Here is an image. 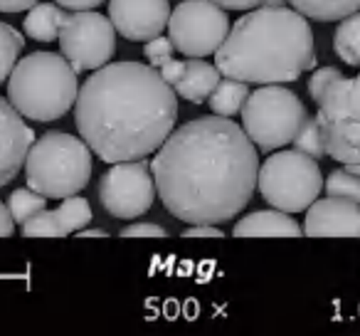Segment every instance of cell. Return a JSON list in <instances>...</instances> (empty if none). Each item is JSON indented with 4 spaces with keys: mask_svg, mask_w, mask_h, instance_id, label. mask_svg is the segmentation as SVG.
Wrapping results in <instances>:
<instances>
[{
    "mask_svg": "<svg viewBox=\"0 0 360 336\" xmlns=\"http://www.w3.org/2000/svg\"><path fill=\"white\" fill-rule=\"evenodd\" d=\"M286 3L309 20L319 23L343 20L360 11V0H286Z\"/></svg>",
    "mask_w": 360,
    "mask_h": 336,
    "instance_id": "cell-19",
    "label": "cell"
},
{
    "mask_svg": "<svg viewBox=\"0 0 360 336\" xmlns=\"http://www.w3.org/2000/svg\"><path fill=\"white\" fill-rule=\"evenodd\" d=\"M215 3L225 11H252V8L264 6V0H215Z\"/></svg>",
    "mask_w": 360,
    "mask_h": 336,
    "instance_id": "cell-30",
    "label": "cell"
},
{
    "mask_svg": "<svg viewBox=\"0 0 360 336\" xmlns=\"http://www.w3.org/2000/svg\"><path fill=\"white\" fill-rule=\"evenodd\" d=\"M79 97L77 70L65 55L32 52L13 67L8 77V99L25 119H62Z\"/></svg>",
    "mask_w": 360,
    "mask_h": 336,
    "instance_id": "cell-4",
    "label": "cell"
},
{
    "mask_svg": "<svg viewBox=\"0 0 360 336\" xmlns=\"http://www.w3.org/2000/svg\"><path fill=\"white\" fill-rule=\"evenodd\" d=\"M222 72L217 70V65H210L202 57H191L186 62V70L178 77V82L173 85L175 94L183 99L193 101V104H202L210 99L212 89L217 87V82L222 80Z\"/></svg>",
    "mask_w": 360,
    "mask_h": 336,
    "instance_id": "cell-17",
    "label": "cell"
},
{
    "mask_svg": "<svg viewBox=\"0 0 360 336\" xmlns=\"http://www.w3.org/2000/svg\"><path fill=\"white\" fill-rule=\"evenodd\" d=\"M262 198L271 208L284 213H304L319 193L323 191V176L309 154L301 151H276L274 156L259 166V181H257Z\"/></svg>",
    "mask_w": 360,
    "mask_h": 336,
    "instance_id": "cell-7",
    "label": "cell"
},
{
    "mask_svg": "<svg viewBox=\"0 0 360 336\" xmlns=\"http://www.w3.org/2000/svg\"><path fill=\"white\" fill-rule=\"evenodd\" d=\"M333 50L345 65L360 67V11L338 23L333 35Z\"/></svg>",
    "mask_w": 360,
    "mask_h": 336,
    "instance_id": "cell-21",
    "label": "cell"
},
{
    "mask_svg": "<svg viewBox=\"0 0 360 336\" xmlns=\"http://www.w3.org/2000/svg\"><path fill=\"white\" fill-rule=\"evenodd\" d=\"M183 237H222V230L215 225H193L183 232Z\"/></svg>",
    "mask_w": 360,
    "mask_h": 336,
    "instance_id": "cell-33",
    "label": "cell"
},
{
    "mask_svg": "<svg viewBox=\"0 0 360 336\" xmlns=\"http://www.w3.org/2000/svg\"><path fill=\"white\" fill-rule=\"evenodd\" d=\"M8 208H11L13 220H15L18 225H22V223H27L32 216H37L42 208H47V196L32 191L30 186L18 188V191H13L11 198H8Z\"/></svg>",
    "mask_w": 360,
    "mask_h": 336,
    "instance_id": "cell-22",
    "label": "cell"
},
{
    "mask_svg": "<svg viewBox=\"0 0 360 336\" xmlns=\"http://www.w3.org/2000/svg\"><path fill=\"white\" fill-rule=\"evenodd\" d=\"M77 237H106L104 230H79Z\"/></svg>",
    "mask_w": 360,
    "mask_h": 336,
    "instance_id": "cell-35",
    "label": "cell"
},
{
    "mask_svg": "<svg viewBox=\"0 0 360 336\" xmlns=\"http://www.w3.org/2000/svg\"><path fill=\"white\" fill-rule=\"evenodd\" d=\"M250 87H247V82H240V80H232V77H225V80L217 82V87L212 89L210 94V109L212 114L217 116H235L242 111V106H245L247 97H250Z\"/></svg>",
    "mask_w": 360,
    "mask_h": 336,
    "instance_id": "cell-20",
    "label": "cell"
},
{
    "mask_svg": "<svg viewBox=\"0 0 360 336\" xmlns=\"http://www.w3.org/2000/svg\"><path fill=\"white\" fill-rule=\"evenodd\" d=\"M235 237H299L304 235V228L291 218V213H284L279 208L274 211H257L245 216L235 228Z\"/></svg>",
    "mask_w": 360,
    "mask_h": 336,
    "instance_id": "cell-16",
    "label": "cell"
},
{
    "mask_svg": "<svg viewBox=\"0 0 360 336\" xmlns=\"http://www.w3.org/2000/svg\"><path fill=\"white\" fill-rule=\"evenodd\" d=\"M225 77L247 85H286L316 67L309 18L294 8L259 6L230 27L215 52Z\"/></svg>",
    "mask_w": 360,
    "mask_h": 336,
    "instance_id": "cell-3",
    "label": "cell"
},
{
    "mask_svg": "<svg viewBox=\"0 0 360 336\" xmlns=\"http://www.w3.org/2000/svg\"><path fill=\"white\" fill-rule=\"evenodd\" d=\"M40 0H0V13H20L30 11L32 6H37Z\"/></svg>",
    "mask_w": 360,
    "mask_h": 336,
    "instance_id": "cell-31",
    "label": "cell"
},
{
    "mask_svg": "<svg viewBox=\"0 0 360 336\" xmlns=\"http://www.w3.org/2000/svg\"><path fill=\"white\" fill-rule=\"evenodd\" d=\"M25 47V37L8 23H0V82L11 77L13 67L18 65V55Z\"/></svg>",
    "mask_w": 360,
    "mask_h": 336,
    "instance_id": "cell-23",
    "label": "cell"
},
{
    "mask_svg": "<svg viewBox=\"0 0 360 336\" xmlns=\"http://www.w3.org/2000/svg\"><path fill=\"white\" fill-rule=\"evenodd\" d=\"M242 129L257 149L274 151L291 144L306 121V106L291 89L281 85H262L242 106Z\"/></svg>",
    "mask_w": 360,
    "mask_h": 336,
    "instance_id": "cell-6",
    "label": "cell"
},
{
    "mask_svg": "<svg viewBox=\"0 0 360 336\" xmlns=\"http://www.w3.org/2000/svg\"><path fill=\"white\" fill-rule=\"evenodd\" d=\"M91 206L86 198L70 196L62 198V206L57 211L42 208L37 216L22 223V235L25 237H67L72 232H79L91 223Z\"/></svg>",
    "mask_w": 360,
    "mask_h": 336,
    "instance_id": "cell-15",
    "label": "cell"
},
{
    "mask_svg": "<svg viewBox=\"0 0 360 336\" xmlns=\"http://www.w3.org/2000/svg\"><path fill=\"white\" fill-rule=\"evenodd\" d=\"M183 70H186V62H178V60H170V62H165L163 67H160V77H163L165 82H168L170 87L178 82V77L183 75Z\"/></svg>",
    "mask_w": 360,
    "mask_h": 336,
    "instance_id": "cell-29",
    "label": "cell"
},
{
    "mask_svg": "<svg viewBox=\"0 0 360 336\" xmlns=\"http://www.w3.org/2000/svg\"><path fill=\"white\" fill-rule=\"evenodd\" d=\"M168 0H109V20L131 42H148L168 27Z\"/></svg>",
    "mask_w": 360,
    "mask_h": 336,
    "instance_id": "cell-12",
    "label": "cell"
},
{
    "mask_svg": "<svg viewBox=\"0 0 360 336\" xmlns=\"http://www.w3.org/2000/svg\"><path fill=\"white\" fill-rule=\"evenodd\" d=\"M230 32V18L215 0H183L168 20V37L186 57L215 55Z\"/></svg>",
    "mask_w": 360,
    "mask_h": 336,
    "instance_id": "cell-9",
    "label": "cell"
},
{
    "mask_svg": "<svg viewBox=\"0 0 360 336\" xmlns=\"http://www.w3.org/2000/svg\"><path fill=\"white\" fill-rule=\"evenodd\" d=\"M264 6H284V0H264Z\"/></svg>",
    "mask_w": 360,
    "mask_h": 336,
    "instance_id": "cell-36",
    "label": "cell"
},
{
    "mask_svg": "<svg viewBox=\"0 0 360 336\" xmlns=\"http://www.w3.org/2000/svg\"><path fill=\"white\" fill-rule=\"evenodd\" d=\"M168 230L155 223H139V225H129L121 230V237H165Z\"/></svg>",
    "mask_w": 360,
    "mask_h": 336,
    "instance_id": "cell-28",
    "label": "cell"
},
{
    "mask_svg": "<svg viewBox=\"0 0 360 336\" xmlns=\"http://www.w3.org/2000/svg\"><path fill=\"white\" fill-rule=\"evenodd\" d=\"M91 178V149L84 139L65 131H50L30 146L25 181L47 198L77 196Z\"/></svg>",
    "mask_w": 360,
    "mask_h": 336,
    "instance_id": "cell-5",
    "label": "cell"
},
{
    "mask_svg": "<svg viewBox=\"0 0 360 336\" xmlns=\"http://www.w3.org/2000/svg\"><path fill=\"white\" fill-rule=\"evenodd\" d=\"M323 191L333 198H345V201L360 203V173H353L348 168H335L328 178H326Z\"/></svg>",
    "mask_w": 360,
    "mask_h": 336,
    "instance_id": "cell-25",
    "label": "cell"
},
{
    "mask_svg": "<svg viewBox=\"0 0 360 336\" xmlns=\"http://www.w3.org/2000/svg\"><path fill=\"white\" fill-rule=\"evenodd\" d=\"M175 89L141 62H114L79 87L75 121L91 154L106 163L148 158L173 134Z\"/></svg>",
    "mask_w": 360,
    "mask_h": 336,
    "instance_id": "cell-2",
    "label": "cell"
},
{
    "mask_svg": "<svg viewBox=\"0 0 360 336\" xmlns=\"http://www.w3.org/2000/svg\"><path fill=\"white\" fill-rule=\"evenodd\" d=\"M294 149L301 151V154H309L311 158H323L326 154V139H323V131H321V124L316 116H306V121L301 124L299 134L294 136Z\"/></svg>",
    "mask_w": 360,
    "mask_h": 336,
    "instance_id": "cell-24",
    "label": "cell"
},
{
    "mask_svg": "<svg viewBox=\"0 0 360 336\" xmlns=\"http://www.w3.org/2000/svg\"><path fill=\"white\" fill-rule=\"evenodd\" d=\"M316 119L326 139V154L360 173V75L340 77L319 101Z\"/></svg>",
    "mask_w": 360,
    "mask_h": 336,
    "instance_id": "cell-8",
    "label": "cell"
},
{
    "mask_svg": "<svg viewBox=\"0 0 360 336\" xmlns=\"http://www.w3.org/2000/svg\"><path fill=\"white\" fill-rule=\"evenodd\" d=\"M65 15H67V11H62V6H55V3H37L25 15L22 30H25L27 37H32V40H37V42H52L60 37V27H62Z\"/></svg>",
    "mask_w": 360,
    "mask_h": 336,
    "instance_id": "cell-18",
    "label": "cell"
},
{
    "mask_svg": "<svg viewBox=\"0 0 360 336\" xmlns=\"http://www.w3.org/2000/svg\"><path fill=\"white\" fill-rule=\"evenodd\" d=\"M304 235L309 237H360V203L323 198L306 208Z\"/></svg>",
    "mask_w": 360,
    "mask_h": 336,
    "instance_id": "cell-14",
    "label": "cell"
},
{
    "mask_svg": "<svg viewBox=\"0 0 360 336\" xmlns=\"http://www.w3.org/2000/svg\"><path fill=\"white\" fill-rule=\"evenodd\" d=\"M35 144V131L22 121V114L0 97V188L8 186L25 168L30 146Z\"/></svg>",
    "mask_w": 360,
    "mask_h": 336,
    "instance_id": "cell-13",
    "label": "cell"
},
{
    "mask_svg": "<svg viewBox=\"0 0 360 336\" xmlns=\"http://www.w3.org/2000/svg\"><path fill=\"white\" fill-rule=\"evenodd\" d=\"M55 3L67 11H91V8L101 6L104 0H55Z\"/></svg>",
    "mask_w": 360,
    "mask_h": 336,
    "instance_id": "cell-34",
    "label": "cell"
},
{
    "mask_svg": "<svg viewBox=\"0 0 360 336\" xmlns=\"http://www.w3.org/2000/svg\"><path fill=\"white\" fill-rule=\"evenodd\" d=\"M173 52H175L173 40H170V37H163V35L148 40V42H146V47H143L146 60H148V65L155 67V70H160L165 62L173 60Z\"/></svg>",
    "mask_w": 360,
    "mask_h": 336,
    "instance_id": "cell-26",
    "label": "cell"
},
{
    "mask_svg": "<svg viewBox=\"0 0 360 336\" xmlns=\"http://www.w3.org/2000/svg\"><path fill=\"white\" fill-rule=\"evenodd\" d=\"M155 201V178L146 158L119 161L99 181V203L109 216L134 220L150 211Z\"/></svg>",
    "mask_w": 360,
    "mask_h": 336,
    "instance_id": "cell-11",
    "label": "cell"
},
{
    "mask_svg": "<svg viewBox=\"0 0 360 336\" xmlns=\"http://www.w3.org/2000/svg\"><path fill=\"white\" fill-rule=\"evenodd\" d=\"M15 232V220L11 216V208L0 203V237H11Z\"/></svg>",
    "mask_w": 360,
    "mask_h": 336,
    "instance_id": "cell-32",
    "label": "cell"
},
{
    "mask_svg": "<svg viewBox=\"0 0 360 336\" xmlns=\"http://www.w3.org/2000/svg\"><path fill=\"white\" fill-rule=\"evenodd\" d=\"M340 70H335V67H321V70H316L314 75H311V80H309V94H311V99L319 104L321 99H323V94L330 89V87L335 85V82L340 80Z\"/></svg>",
    "mask_w": 360,
    "mask_h": 336,
    "instance_id": "cell-27",
    "label": "cell"
},
{
    "mask_svg": "<svg viewBox=\"0 0 360 336\" xmlns=\"http://www.w3.org/2000/svg\"><path fill=\"white\" fill-rule=\"evenodd\" d=\"M163 206L191 225H220L247 208L259 181L255 141L227 116L175 129L150 163Z\"/></svg>",
    "mask_w": 360,
    "mask_h": 336,
    "instance_id": "cell-1",
    "label": "cell"
},
{
    "mask_svg": "<svg viewBox=\"0 0 360 336\" xmlns=\"http://www.w3.org/2000/svg\"><path fill=\"white\" fill-rule=\"evenodd\" d=\"M60 47L77 75L99 70L111 60L116 47V27L106 15L94 11H72L60 27Z\"/></svg>",
    "mask_w": 360,
    "mask_h": 336,
    "instance_id": "cell-10",
    "label": "cell"
}]
</instances>
